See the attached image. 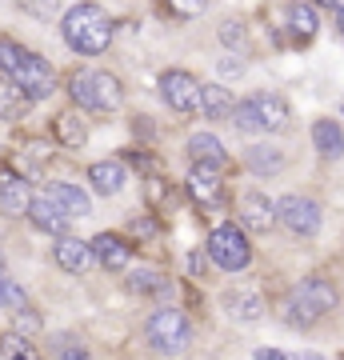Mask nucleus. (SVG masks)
<instances>
[{"label": "nucleus", "instance_id": "5", "mask_svg": "<svg viewBox=\"0 0 344 360\" xmlns=\"http://www.w3.org/2000/svg\"><path fill=\"white\" fill-rule=\"evenodd\" d=\"M288 101L276 92H253L248 101H241L232 108V120L241 132H281L288 124Z\"/></svg>", "mask_w": 344, "mask_h": 360}, {"label": "nucleus", "instance_id": "23", "mask_svg": "<svg viewBox=\"0 0 344 360\" xmlns=\"http://www.w3.org/2000/svg\"><path fill=\"white\" fill-rule=\"evenodd\" d=\"M232 108H236V101H232L229 89H220V84H200V112L208 116V120H224V116H232Z\"/></svg>", "mask_w": 344, "mask_h": 360}, {"label": "nucleus", "instance_id": "8", "mask_svg": "<svg viewBox=\"0 0 344 360\" xmlns=\"http://www.w3.org/2000/svg\"><path fill=\"white\" fill-rule=\"evenodd\" d=\"M160 96L172 112H200V84L184 68H165L160 72Z\"/></svg>", "mask_w": 344, "mask_h": 360}, {"label": "nucleus", "instance_id": "13", "mask_svg": "<svg viewBox=\"0 0 344 360\" xmlns=\"http://www.w3.org/2000/svg\"><path fill=\"white\" fill-rule=\"evenodd\" d=\"M52 260L60 264L64 272H72V276H80V272H89V264L96 257H92V245H84L80 236H56V245H52Z\"/></svg>", "mask_w": 344, "mask_h": 360}, {"label": "nucleus", "instance_id": "31", "mask_svg": "<svg viewBox=\"0 0 344 360\" xmlns=\"http://www.w3.org/2000/svg\"><path fill=\"white\" fill-rule=\"evenodd\" d=\"M168 8H172V16H180V20H196V16L208 8V0H168Z\"/></svg>", "mask_w": 344, "mask_h": 360}, {"label": "nucleus", "instance_id": "16", "mask_svg": "<svg viewBox=\"0 0 344 360\" xmlns=\"http://www.w3.org/2000/svg\"><path fill=\"white\" fill-rule=\"evenodd\" d=\"M44 196H49L52 205L60 208L64 217H84V212H89L92 208V200H89V193H80L77 184H68V180H49V184H44Z\"/></svg>", "mask_w": 344, "mask_h": 360}, {"label": "nucleus", "instance_id": "10", "mask_svg": "<svg viewBox=\"0 0 344 360\" xmlns=\"http://www.w3.org/2000/svg\"><path fill=\"white\" fill-rule=\"evenodd\" d=\"M276 217H281V224L293 236H317L320 232V205L317 200H308V196H284L281 205H276Z\"/></svg>", "mask_w": 344, "mask_h": 360}, {"label": "nucleus", "instance_id": "2", "mask_svg": "<svg viewBox=\"0 0 344 360\" xmlns=\"http://www.w3.org/2000/svg\"><path fill=\"white\" fill-rule=\"evenodd\" d=\"M60 32H64V40H68L72 52H80V56H101L113 44V16L104 13V8H96V4H77V8L64 13Z\"/></svg>", "mask_w": 344, "mask_h": 360}, {"label": "nucleus", "instance_id": "22", "mask_svg": "<svg viewBox=\"0 0 344 360\" xmlns=\"http://www.w3.org/2000/svg\"><path fill=\"white\" fill-rule=\"evenodd\" d=\"M224 309H229L232 321L256 324L260 316H265V300H260L256 292H229V296H224Z\"/></svg>", "mask_w": 344, "mask_h": 360}, {"label": "nucleus", "instance_id": "29", "mask_svg": "<svg viewBox=\"0 0 344 360\" xmlns=\"http://www.w3.org/2000/svg\"><path fill=\"white\" fill-rule=\"evenodd\" d=\"M128 232H132L141 245H153L156 236H160V224H156V217H136L132 224H128Z\"/></svg>", "mask_w": 344, "mask_h": 360}, {"label": "nucleus", "instance_id": "26", "mask_svg": "<svg viewBox=\"0 0 344 360\" xmlns=\"http://www.w3.org/2000/svg\"><path fill=\"white\" fill-rule=\"evenodd\" d=\"M284 165V156L276 148H268V144H256L253 153H248V168H253L256 176H276Z\"/></svg>", "mask_w": 344, "mask_h": 360}, {"label": "nucleus", "instance_id": "36", "mask_svg": "<svg viewBox=\"0 0 344 360\" xmlns=\"http://www.w3.org/2000/svg\"><path fill=\"white\" fill-rule=\"evenodd\" d=\"M340 37H344V4H340Z\"/></svg>", "mask_w": 344, "mask_h": 360}, {"label": "nucleus", "instance_id": "12", "mask_svg": "<svg viewBox=\"0 0 344 360\" xmlns=\"http://www.w3.org/2000/svg\"><path fill=\"white\" fill-rule=\"evenodd\" d=\"M284 28H288V40H293L296 49H305V44H312L317 40V32H320V16H317V8L312 4H288L284 8Z\"/></svg>", "mask_w": 344, "mask_h": 360}, {"label": "nucleus", "instance_id": "35", "mask_svg": "<svg viewBox=\"0 0 344 360\" xmlns=\"http://www.w3.org/2000/svg\"><path fill=\"white\" fill-rule=\"evenodd\" d=\"M312 4H324V8H340L344 0H312Z\"/></svg>", "mask_w": 344, "mask_h": 360}, {"label": "nucleus", "instance_id": "20", "mask_svg": "<svg viewBox=\"0 0 344 360\" xmlns=\"http://www.w3.org/2000/svg\"><path fill=\"white\" fill-rule=\"evenodd\" d=\"M189 160L224 168V165H229V148H224L212 132H196V136H189Z\"/></svg>", "mask_w": 344, "mask_h": 360}, {"label": "nucleus", "instance_id": "9", "mask_svg": "<svg viewBox=\"0 0 344 360\" xmlns=\"http://www.w3.org/2000/svg\"><path fill=\"white\" fill-rule=\"evenodd\" d=\"M189 196H192V205L200 208V212H212V208L224 205V180H220V168H217V165H200V160H192Z\"/></svg>", "mask_w": 344, "mask_h": 360}, {"label": "nucleus", "instance_id": "25", "mask_svg": "<svg viewBox=\"0 0 344 360\" xmlns=\"http://www.w3.org/2000/svg\"><path fill=\"white\" fill-rule=\"evenodd\" d=\"M125 284H128V292H136V296H156V292L168 288V281H165L160 269H132L125 276Z\"/></svg>", "mask_w": 344, "mask_h": 360}, {"label": "nucleus", "instance_id": "14", "mask_svg": "<svg viewBox=\"0 0 344 360\" xmlns=\"http://www.w3.org/2000/svg\"><path fill=\"white\" fill-rule=\"evenodd\" d=\"M92 257L96 264L108 272H125L128 269V257H132V245H128L120 232H101L96 240H92Z\"/></svg>", "mask_w": 344, "mask_h": 360}, {"label": "nucleus", "instance_id": "30", "mask_svg": "<svg viewBox=\"0 0 344 360\" xmlns=\"http://www.w3.org/2000/svg\"><path fill=\"white\" fill-rule=\"evenodd\" d=\"M220 44L232 49V52L244 49V25H241V20H224V25H220Z\"/></svg>", "mask_w": 344, "mask_h": 360}, {"label": "nucleus", "instance_id": "27", "mask_svg": "<svg viewBox=\"0 0 344 360\" xmlns=\"http://www.w3.org/2000/svg\"><path fill=\"white\" fill-rule=\"evenodd\" d=\"M0 356L32 360V356H37V348L28 345V336H25V333H4V336H0Z\"/></svg>", "mask_w": 344, "mask_h": 360}, {"label": "nucleus", "instance_id": "18", "mask_svg": "<svg viewBox=\"0 0 344 360\" xmlns=\"http://www.w3.org/2000/svg\"><path fill=\"white\" fill-rule=\"evenodd\" d=\"M125 180H128V168L120 160H96V165H89V184L101 196H116L125 188Z\"/></svg>", "mask_w": 344, "mask_h": 360}, {"label": "nucleus", "instance_id": "3", "mask_svg": "<svg viewBox=\"0 0 344 360\" xmlns=\"http://www.w3.org/2000/svg\"><path fill=\"white\" fill-rule=\"evenodd\" d=\"M336 300H340L336 296V284H329L324 276H308L284 300V321L293 324V328H312L317 321H324L336 309Z\"/></svg>", "mask_w": 344, "mask_h": 360}, {"label": "nucleus", "instance_id": "4", "mask_svg": "<svg viewBox=\"0 0 344 360\" xmlns=\"http://www.w3.org/2000/svg\"><path fill=\"white\" fill-rule=\"evenodd\" d=\"M68 96L77 101V108H89V112H116L125 104V89L113 72L104 68H77L68 77Z\"/></svg>", "mask_w": 344, "mask_h": 360}, {"label": "nucleus", "instance_id": "21", "mask_svg": "<svg viewBox=\"0 0 344 360\" xmlns=\"http://www.w3.org/2000/svg\"><path fill=\"white\" fill-rule=\"evenodd\" d=\"M312 144H317V153L324 156V160H336V156H344V132L336 120H317L312 124Z\"/></svg>", "mask_w": 344, "mask_h": 360}, {"label": "nucleus", "instance_id": "34", "mask_svg": "<svg viewBox=\"0 0 344 360\" xmlns=\"http://www.w3.org/2000/svg\"><path fill=\"white\" fill-rule=\"evenodd\" d=\"M189 272H204L200 269V252H192V257H189Z\"/></svg>", "mask_w": 344, "mask_h": 360}, {"label": "nucleus", "instance_id": "7", "mask_svg": "<svg viewBox=\"0 0 344 360\" xmlns=\"http://www.w3.org/2000/svg\"><path fill=\"white\" fill-rule=\"evenodd\" d=\"M148 340L165 352H180L192 340V324L180 309H160L148 316Z\"/></svg>", "mask_w": 344, "mask_h": 360}, {"label": "nucleus", "instance_id": "28", "mask_svg": "<svg viewBox=\"0 0 344 360\" xmlns=\"http://www.w3.org/2000/svg\"><path fill=\"white\" fill-rule=\"evenodd\" d=\"M28 304V292L20 288L16 281H8V276H0V309H8V312H16V309H25Z\"/></svg>", "mask_w": 344, "mask_h": 360}, {"label": "nucleus", "instance_id": "11", "mask_svg": "<svg viewBox=\"0 0 344 360\" xmlns=\"http://www.w3.org/2000/svg\"><path fill=\"white\" fill-rule=\"evenodd\" d=\"M28 205H32L28 176L16 168H0V212L4 217H28Z\"/></svg>", "mask_w": 344, "mask_h": 360}, {"label": "nucleus", "instance_id": "24", "mask_svg": "<svg viewBox=\"0 0 344 360\" xmlns=\"http://www.w3.org/2000/svg\"><path fill=\"white\" fill-rule=\"evenodd\" d=\"M52 136H56V144H64V148H80V144L89 141V132H84V124H80L77 112H56L52 116Z\"/></svg>", "mask_w": 344, "mask_h": 360}, {"label": "nucleus", "instance_id": "17", "mask_svg": "<svg viewBox=\"0 0 344 360\" xmlns=\"http://www.w3.org/2000/svg\"><path fill=\"white\" fill-rule=\"evenodd\" d=\"M28 112H32V96H28L16 80L0 77V120L16 124V120H25Z\"/></svg>", "mask_w": 344, "mask_h": 360}, {"label": "nucleus", "instance_id": "32", "mask_svg": "<svg viewBox=\"0 0 344 360\" xmlns=\"http://www.w3.org/2000/svg\"><path fill=\"white\" fill-rule=\"evenodd\" d=\"M52 356H72V360H84L89 356V348L84 345H77V340H68V336H60V340H52V348H49Z\"/></svg>", "mask_w": 344, "mask_h": 360}, {"label": "nucleus", "instance_id": "6", "mask_svg": "<svg viewBox=\"0 0 344 360\" xmlns=\"http://www.w3.org/2000/svg\"><path fill=\"white\" fill-rule=\"evenodd\" d=\"M204 252H208V260L220 272H244L248 260H253V245H248V236H244L241 224H217V229L208 232Z\"/></svg>", "mask_w": 344, "mask_h": 360}, {"label": "nucleus", "instance_id": "19", "mask_svg": "<svg viewBox=\"0 0 344 360\" xmlns=\"http://www.w3.org/2000/svg\"><path fill=\"white\" fill-rule=\"evenodd\" d=\"M28 220H32L40 232H49V236H64L72 217H64V212L52 205L49 196H40V200H32V205H28Z\"/></svg>", "mask_w": 344, "mask_h": 360}, {"label": "nucleus", "instance_id": "33", "mask_svg": "<svg viewBox=\"0 0 344 360\" xmlns=\"http://www.w3.org/2000/svg\"><path fill=\"white\" fill-rule=\"evenodd\" d=\"M37 328H40V316H37V312H25V309H16V333H37Z\"/></svg>", "mask_w": 344, "mask_h": 360}, {"label": "nucleus", "instance_id": "15", "mask_svg": "<svg viewBox=\"0 0 344 360\" xmlns=\"http://www.w3.org/2000/svg\"><path fill=\"white\" fill-rule=\"evenodd\" d=\"M276 205L268 200L265 193H248L241 200V224L244 229H253V232H272L276 229Z\"/></svg>", "mask_w": 344, "mask_h": 360}, {"label": "nucleus", "instance_id": "1", "mask_svg": "<svg viewBox=\"0 0 344 360\" xmlns=\"http://www.w3.org/2000/svg\"><path fill=\"white\" fill-rule=\"evenodd\" d=\"M0 72L8 80H16L20 89L32 96V101H40V96H52L56 92V72H52V65L44 60V56H37V52L20 49L16 40L0 37Z\"/></svg>", "mask_w": 344, "mask_h": 360}]
</instances>
